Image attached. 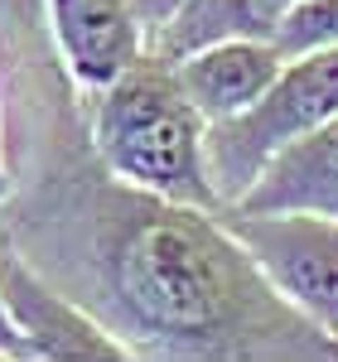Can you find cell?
Returning <instances> with one entry per match:
<instances>
[{"label": "cell", "instance_id": "6da1fadb", "mask_svg": "<svg viewBox=\"0 0 338 362\" xmlns=\"http://www.w3.org/2000/svg\"><path fill=\"white\" fill-rule=\"evenodd\" d=\"M0 237L126 358H338V343L261 276L218 208L136 189L97 150L87 169L25 179L20 198L5 203Z\"/></svg>", "mask_w": 338, "mask_h": 362}, {"label": "cell", "instance_id": "7a4b0ae2", "mask_svg": "<svg viewBox=\"0 0 338 362\" xmlns=\"http://www.w3.org/2000/svg\"><path fill=\"white\" fill-rule=\"evenodd\" d=\"M92 150L116 179L136 189L223 208L208 174V121L189 102L174 63L150 49L97 92Z\"/></svg>", "mask_w": 338, "mask_h": 362}, {"label": "cell", "instance_id": "3957f363", "mask_svg": "<svg viewBox=\"0 0 338 362\" xmlns=\"http://www.w3.org/2000/svg\"><path fill=\"white\" fill-rule=\"evenodd\" d=\"M334 116H338V44L285 58L281 78L271 83V92L256 107L208 126V174H213L218 198L237 203L281 145L300 140L305 131L334 121Z\"/></svg>", "mask_w": 338, "mask_h": 362}, {"label": "cell", "instance_id": "277c9868", "mask_svg": "<svg viewBox=\"0 0 338 362\" xmlns=\"http://www.w3.org/2000/svg\"><path fill=\"white\" fill-rule=\"evenodd\" d=\"M218 218L252 251L261 276L310 324L338 343V218L324 213H247L223 203Z\"/></svg>", "mask_w": 338, "mask_h": 362}, {"label": "cell", "instance_id": "5b68a950", "mask_svg": "<svg viewBox=\"0 0 338 362\" xmlns=\"http://www.w3.org/2000/svg\"><path fill=\"white\" fill-rule=\"evenodd\" d=\"M44 5L63 68L83 92H102L145 54L141 0H44Z\"/></svg>", "mask_w": 338, "mask_h": 362}, {"label": "cell", "instance_id": "8992f818", "mask_svg": "<svg viewBox=\"0 0 338 362\" xmlns=\"http://www.w3.org/2000/svg\"><path fill=\"white\" fill-rule=\"evenodd\" d=\"M281 68L285 54L271 39H218V44H203L194 54L174 58V73L208 126L256 107L281 78Z\"/></svg>", "mask_w": 338, "mask_h": 362}, {"label": "cell", "instance_id": "52a82bcc", "mask_svg": "<svg viewBox=\"0 0 338 362\" xmlns=\"http://www.w3.org/2000/svg\"><path fill=\"white\" fill-rule=\"evenodd\" d=\"M232 208L247 213H324L338 218V116L281 145Z\"/></svg>", "mask_w": 338, "mask_h": 362}, {"label": "cell", "instance_id": "ba28073f", "mask_svg": "<svg viewBox=\"0 0 338 362\" xmlns=\"http://www.w3.org/2000/svg\"><path fill=\"white\" fill-rule=\"evenodd\" d=\"M295 5L300 0H179L150 29L145 49L174 63L218 39H276V29L285 25Z\"/></svg>", "mask_w": 338, "mask_h": 362}, {"label": "cell", "instance_id": "9c48e42d", "mask_svg": "<svg viewBox=\"0 0 338 362\" xmlns=\"http://www.w3.org/2000/svg\"><path fill=\"white\" fill-rule=\"evenodd\" d=\"M271 44H276L285 58H300V54H310V49L338 44V0H300V5L285 15V25L276 29Z\"/></svg>", "mask_w": 338, "mask_h": 362}, {"label": "cell", "instance_id": "30bf717a", "mask_svg": "<svg viewBox=\"0 0 338 362\" xmlns=\"http://www.w3.org/2000/svg\"><path fill=\"white\" fill-rule=\"evenodd\" d=\"M0 358H34V343H29L25 329L15 324V314L5 305V290H0Z\"/></svg>", "mask_w": 338, "mask_h": 362}, {"label": "cell", "instance_id": "8fae6325", "mask_svg": "<svg viewBox=\"0 0 338 362\" xmlns=\"http://www.w3.org/2000/svg\"><path fill=\"white\" fill-rule=\"evenodd\" d=\"M174 5H179V0H141V15H145V39H150V29L160 25V20H165L169 10H174Z\"/></svg>", "mask_w": 338, "mask_h": 362}, {"label": "cell", "instance_id": "7c38bea8", "mask_svg": "<svg viewBox=\"0 0 338 362\" xmlns=\"http://www.w3.org/2000/svg\"><path fill=\"white\" fill-rule=\"evenodd\" d=\"M0 194H5V179H0Z\"/></svg>", "mask_w": 338, "mask_h": 362}]
</instances>
